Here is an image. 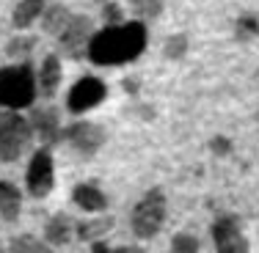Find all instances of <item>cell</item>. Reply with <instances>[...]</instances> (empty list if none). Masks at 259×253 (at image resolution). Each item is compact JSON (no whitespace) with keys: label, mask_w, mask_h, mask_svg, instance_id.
Segmentation results:
<instances>
[{"label":"cell","mask_w":259,"mask_h":253,"mask_svg":"<svg viewBox=\"0 0 259 253\" xmlns=\"http://www.w3.org/2000/svg\"><path fill=\"white\" fill-rule=\"evenodd\" d=\"M97 3H108V0H97Z\"/></svg>","instance_id":"obj_28"},{"label":"cell","mask_w":259,"mask_h":253,"mask_svg":"<svg viewBox=\"0 0 259 253\" xmlns=\"http://www.w3.org/2000/svg\"><path fill=\"white\" fill-rule=\"evenodd\" d=\"M55 184V163L47 149H39L28 165V193L33 198H45Z\"/></svg>","instance_id":"obj_6"},{"label":"cell","mask_w":259,"mask_h":253,"mask_svg":"<svg viewBox=\"0 0 259 253\" xmlns=\"http://www.w3.org/2000/svg\"><path fill=\"white\" fill-rule=\"evenodd\" d=\"M36 99V75L30 64L3 66L0 69V108L22 110Z\"/></svg>","instance_id":"obj_2"},{"label":"cell","mask_w":259,"mask_h":253,"mask_svg":"<svg viewBox=\"0 0 259 253\" xmlns=\"http://www.w3.org/2000/svg\"><path fill=\"white\" fill-rule=\"evenodd\" d=\"M66 138H69L72 149L85 154V157H91L94 151L102 149L105 143V129L100 124H91V121H77V124H72L66 129Z\"/></svg>","instance_id":"obj_9"},{"label":"cell","mask_w":259,"mask_h":253,"mask_svg":"<svg viewBox=\"0 0 259 253\" xmlns=\"http://www.w3.org/2000/svg\"><path fill=\"white\" fill-rule=\"evenodd\" d=\"M0 253H3V242H0Z\"/></svg>","instance_id":"obj_29"},{"label":"cell","mask_w":259,"mask_h":253,"mask_svg":"<svg viewBox=\"0 0 259 253\" xmlns=\"http://www.w3.org/2000/svg\"><path fill=\"white\" fill-rule=\"evenodd\" d=\"M146 41H149V33H146V25L141 20L121 22V25H108L105 30L91 36L89 58L97 66L127 64V61H135L146 50Z\"/></svg>","instance_id":"obj_1"},{"label":"cell","mask_w":259,"mask_h":253,"mask_svg":"<svg viewBox=\"0 0 259 253\" xmlns=\"http://www.w3.org/2000/svg\"><path fill=\"white\" fill-rule=\"evenodd\" d=\"M130 9H133L135 20L141 22H149L160 17V11H163V0H130Z\"/></svg>","instance_id":"obj_18"},{"label":"cell","mask_w":259,"mask_h":253,"mask_svg":"<svg viewBox=\"0 0 259 253\" xmlns=\"http://www.w3.org/2000/svg\"><path fill=\"white\" fill-rule=\"evenodd\" d=\"M30 132H33V127L17 110H3L0 113V160L3 163H14L28 149Z\"/></svg>","instance_id":"obj_3"},{"label":"cell","mask_w":259,"mask_h":253,"mask_svg":"<svg viewBox=\"0 0 259 253\" xmlns=\"http://www.w3.org/2000/svg\"><path fill=\"white\" fill-rule=\"evenodd\" d=\"M165 223V195L160 190H149L133 209V234L141 239H149Z\"/></svg>","instance_id":"obj_4"},{"label":"cell","mask_w":259,"mask_h":253,"mask_svg":"<svg viewBox=\"0 0 259 253\" xmlns=\"http://www.w3.org/2000/svg\"><path fill=\"white\" fill-rule=\"evenodd\" d=\"M72 198H75V204L80 209H85V212H102V209H108V195H105L97 184H77Z\"/></svg>","instance_id":"obj_12"},{"label":"cell","mask_w":259,"mask_h":253,"mask_svg":"<svg viewBox=\"0 0 259 253\" xmlns=\"http://www.w3.org/2000/svg\"><path fill=\"white\" fill-rule=\"evenodd\" d=\"M61 58L55 53L50 55H45V61H41V72H39V88H41V94L45 96H53L55 91H58V85H61Z\"/></svg>","instance_id":"obj_11"},{"label":"cell","mask_w":259,"mask_h":253,"mask_svg":"<svg viewBox=\"0 0 259 253\" xmlns=\"http://www.w3.org/2000/svg\"><path fill=\"white\" fill-rule=\"evenodd\" d=\"M105 94H108V88H105V83L100 77H80L69 88L66 108H69L72 113H85V110H91L94 105H100L105 99Z\"/></svg>","instance_id":"obj_8"},{"label":"cell","mask_w":259,"mask_h":253,"mask_svg":"<svg viewBox=\"0 0 259 253\" xmlns=\"http://www.w3.org/2000/svg\"><path fill=\"white\" fill-rule=\"evenodd\" d=\"M45 239L50 245H66L72 239V220L66 218L64 212L53 215L50 223L45 226Z\"/></svg>","instance_id":"obj_16"},{"label":"cell","mask_w":259,"mask_h":253,"mask_svg":"<svg viewBox=\"0 0 259 253\" xmlns=\"http://www.w3.org/2000/svg\"><path fill=\"white\" fill-rule=\"evenodd\" d=\"M209 149H212V154H218V157H226V154H232V140L218 135V138L209 140Z\"/></svg>","instance_id":"obj_25"},{"label":"cell","mask_w":259,"mask_h":253,"mask_svg":"<svg viewBox=\"0 0 259 253\" xmlns=\"http://www.w3.org/2000/svg\"><path fill=\"white\" fill-rule=\"evenodd\" d=\"M91 253H141L138 248H108L105 242H94Z\"/></svg>","instance_id":"obj_26"},{"label":"cell","mask_w":259,"mask_h":253,"mask_svg":"<svg viewBox=\"0 0 259 253\" xmlns=\"http://www.w3.org/2000/svg\"><path fill=\"white\" fill-rule=\"evenodd\" d=\"M69 22H72V14H69V9H66V6H61V3L45 9V14H41V30H45V33H50V36H61Z\"/></svg>","instance_id":"obj_14"},{"label":"cell","mask_w":259,"mask_h":253,"mask_svg":"<svg viewBox=\"0 0 259 253\" xmlns=\"http://www.w3.org/2000/svg\"><path fill=\"white\" fill-rule=\"evenodd\" d=\"M11 253H53V248L41 239L30 237V234H20L11 239Z\"/></svg>","instance_id":"obj_17"},{"label":"cell","mask_w":259,"mask_h":253,"mask_svg":"<svg viewBox=\"0 0 259 253\" xmlns=\"http://www.w3.org/2000/svg\"><path fill=\"white\" fill-rule=\"evenodd\" d=\"M185 53H188V36L185 33L168 36V41H165V55H168L171 61H180Z\"/></svg>","instance_id":"obj_21"},{"label":"cell","mask_w":259,"mask_h":253,"mask_svg":"<svg viewBox=\"0 0 259 253\" xmlns=\"http://www.w3.org/2000/svg\"><path fill=\"white\" fill-rule=\"evenodd\" d=\"M45 14V0H20L14 9V17H11V22H14V28L25 30L30 28L39 17Z\"/></svg>","instance_id":"obj_15"},{"label":"cell","mask_w":259,"mask_h":253,"mask_svg":"<svg viewBox=\"0 0 259 253\" xmlns=\"http://www.w3.org/2000/svg\"><path fill=\"white\" fill-rule=\"evenodd\" d=\"M171 253H199V239L193 234H177L171 239Z\"/></svg>","instance_id":"obj_22"},{"label":"cell","mask_w":259,"mask_h":253,"mask_svg":"<svg viewBox=\"0 0 259 253\" xmlns=\"http://www.w3.org/2000/svg\"><path fill=\"white\" fill-rule=\"evenodd\" d=\"M20 207H22L20 190L3 179V182H0V218H3L6 223H14V220L20 218Z\"/></svg>","instance_id":"obj_13"},{"label":"cell","mask_w":259,"mask_h":253,"mask_svg":"<svg viewBox=\"0 0 259 253\" xmlns=\"http://www.w3.org/2000/svg\"><path fill=\"white\" fill-rule=\"evenodd\" d=\"M33 132L39 135V140L41 143H58L61 140V119H58V110L55 108H41V110H36L33 113Z\"/></svg>","instance_id":"obj_10"},{"label":"cell","mask_w":259,"mask_h":253,"mask_svg":"<svg viewBox=\"0 0 259 253\" xmlns=\"http://www.w3.org/2000/svg\"><path fill=\"white\" fill-rule=\"evenodd\" d=\"M33 47H36L33 36H17V39H11L9 44H6V55H11V58H22V55H30Z\"/></svg>","instance_id":"obj_20"},{"label":"cell","mask_w":259,"mask_h":253,"mask_svg":"<svg viewBox=\"0 0 259 253\" xmlns=\"http://www.w3.org/2000/svg\"><path fill=\"white\" fill-rule=\"evenodd\" d=\"M102 20L108 22V25H121V22H124V9H121L119 3H105L102 6Z\"/></svg>","instance_id":"obj_23"},{"label":"cell","mask_w":259,"mask_h":253,"mask_svg":"<svg viewBox=\"0 0 259 253\" xmlns=\"http://www.w3.org/2000/svg\"><path fill=\"white\" fill-rule=\"evenodd\" d=\"M259 33V20L256 17H240L237 20V39H251Z\"/></svg>","instance_id":"obj_24"},{"label":"cell","mask_w":259,"mask_h":253,"mask_svg":"<svg viewBox=\"0 0 259 253\" xmlns=\"http://www.w3.org/2000/svg\"><path fill=\"white\" fill-rule=\"evenodd\" d=\"M91 36H94V22H91V17L75 14L72 22L66 25V30L58 36L61 50H64L66 55H72V58H83V55H89Z\"/></svg>","instance_id":"obj_5"},{"label":"cell","mask_w":259,"mask_h":253,"mask_svg":"<svg viewBox=\"0 0 259 253\" xmlns=\"http://www.w3.org/2000/svg\"><path fill=\"white\" fill-rule=\"evenodd\" d=\"M212 239L218 253H248V239L240 231L237 215H221L212 223Z\"/></svg>","instance_id":"obj_7"},{"label":"cell","mask_w":259,"mask_h":253,"mask_svg":"<svg viewBox=\"0 0 259 253\" xmlns=\"http://www.w3.org/2000/svg\"><path fill=\"white\" fill-rule=\"evenodd\" d=\"M138 88H141V83L135 77H127L124 80V91H127V94H138Z\"/></svg>","instance_id":"obj_27"},{"label":"cell","mask_w":259,"mask_h":253,"mask_svg":"<svg viewBox=\"0 0 259 253\" xmlns=\"http://www.w3.org/2000/svg\"><path fill=\"white\" fill-rule=\"evenodd\" d=\"M110 226H113V220L110 218H102V220H85V223H80L77 226V237L80 239H97V237H102L105 231H110Z\"/></svg>","instance_id":"obj_19"}]
</instances>
